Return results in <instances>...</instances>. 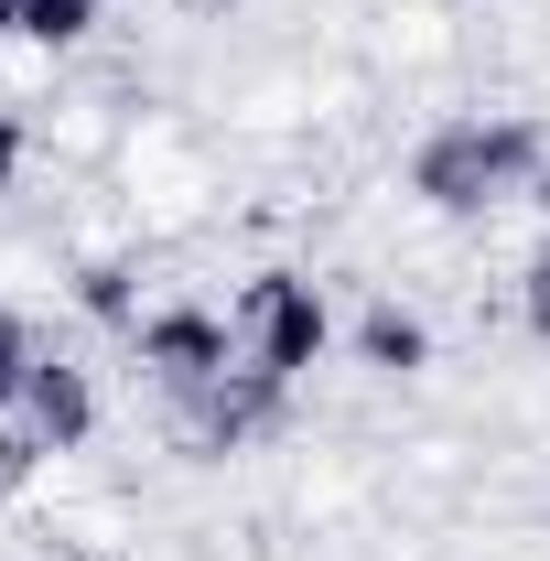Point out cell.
<instances>
[{"label": "cell", "mask_w": 550, "mask_h": 561, "mask_svg": "<svg viewBox=\"0 0 550 561\" xmlns=\"http://www.w3.org/2000/svg\"><path fill=\"white\" fill-rule=\"evenodd\" d=\"M550 173V130L529 108H485V119H443L411 151V195L432 216H496L507 195H529Z\"/></svg>", "instance_id": "cell-1"}, {"label": "cell", "mask_w": 550, "mask_h": 561, "mask_svg": "<svg viewBox=\"0 0 550 561\" xmlns=\"http://www.w3.org/2000/svg\"><path fill=\"white\" fill-rule=\"evenodd\" d=\"M238 346H249V367H271V378H313L324 346H335V313H324V291L302 271H260L238 291Z\"/></svg>", "instance_id": "cell-2"}, {"label": "cell", "mask_w": 550, "mask_h": 561, "mask_svg": "<svg viewBox=\"0 0 550 561\" xmlns=\"http://www.w3.org/2000/svg\"><path fill=\"white\" fill-rule=\"evenodd\" d=\"M130 356L151 389H173V400H195L206 378L238 367V313H206V302H151L130 324Z\"/></svg>", "instance_id": "cell-3"}, {"label": "cell", "mask_w": 550, "mask_h": 561, "mask_svg": "<svg viewBox=\"0 0 550 561\" xmlns=\"http://www.w3.org/2000/svg\"><path fill=\"white\" fill-rule=\"evenodd\" d=\"M280 400H291V378H271V367H227V378H206L184 411H195V454H249L260 432L280 421Z\"/></svg>", "instance_id": "cell-4"}, {"label": "cell", "mask_w": 550, "mask_h": 561, "mask_svg": "<svg viewBox=\"0 0 550 561\" xmlns=\"http://www.w3.org/2000/svg\"><path fill=\"white\" fill-rule=\"evenodd\" d=\"M11 421H22V432H33L44 454H76V443L98 432V378H87L76 356H33V378H22Z\"/></svg>", "instance_id": "cell-5"}, {"label": "cell", "mask_w": 550, "mask_h": 561, "mask_svg": "<svg viewBox=\"0 0 550 561\" xmlns=\"http://www.w3.org/2000/svg\"><path fill=\"white\" fill-rule=\"evenodd\" d=\"M345 346H356L367 378H421V367H432V324H421L411 302H367V313L345 324Z\"/></svg>", "instance_id": "cell-6"}, {"label": "cell", "mask_w": 550, "mask_h": 561, "mask_svg": "<svg viewBox=\"0 0 550 561\" xmlns=\"http://www.w3.org/2000/svg\"><path fill=\"white\" fill-rule=\"evenodd\" d=\"M76 313L108 324V335H130L140 324V271L130 260H87V271H76Z\"/></svg>", "instance_id": "cell-7"}, {"label": "cell", "mask_w": 550, "mask_h": 561, "mask_svg": "<svg viewBox=\"0 0 550 561\" xmlns=\"http://www.w3.org/2000/svg\"><path fill=\"white\" fill-rule=\"evenodd\" d=\"M11 22H22V44H44V55H66L98 33V0H11Z\"/></svg>", "instance_id": "cell-8"}, {"label": "cell", "mask_w": 550, "mask_h": 561, "mask_svg": "<svg viewBox=\"0 0 550 561\" xmlns=\"http://www.w3.org/2000/svg\"><path fill=\"white\" fill-rule=\"evenodd\" d=\"M518 324H529V335L550 346V238L529 249V271H518Z\"/></svg>", "instance_id": "cell-9"}, {"label": "cell", "mask_w": 550, "mask_h": 561, "mask_svg": "<svg viewBox=\"0 0 550 561\" xmlns=\"http://www.w3.org/2000/svg\"><path fill=\"white\" fill-rule=\"evenodd\" d=\"M22 378H33V335H22V313L0 302V411L22 400Z\"/></svg>", "instance_id": "cell-10"}, {"label": "cell", "mask_w": 550, "mask_h": 561, "mask_svg": "<svg viewBox=\"0 0 550 561\" xmlns=\"http://www.w3.org/2000/svg\"><path fill=\"white\" fill-rule=\"evenodd\" d=\"M33 465H44V443H33V432H22V421H0V486H22V476H33Z\"/></svg>", "instance_id": "cell-11"}, {"label": "cell", "mask_w": 550, "mask_h": 561, "mask_svg": "<svg viewBox=\"0 0 550 561\" xmlns=\"http://www.w3.org/2000/svg\"><path fill=\"white\" fill-rule=\"evenodd\" d=\"M22 151H33V130H22V119H11V108H0V195H11V184H22Z\"/></svg>", "instance_id": "cell-12"}, {"label": "cell", "mask_w": 550, "mask_h": 561, "mask_svg": "<svg viewBox=\"0 0 550 561\" xmlns=\"http://www.w3.org/2000/svg\"><path fill=\"white\" fill-rule=\"evenodd\" d=\"M173 11H238V0H173Z\"/></svg>", "instance_id": "cell-13"}, {"label": "cell", "mask_w": 550, "mask_h": 561, "mask_svg": "<svg viewBox=\"0 0 550 561\" xmlns=\"http://www.w3.org/2000/svg\"><path fill=\"white\" fill-rule=\"evenodd\" d=\"M529 206H540V216H550V173H540V184H529Z\"/></svg>", "instance_id": "cell-14"}, {"label": "cell", "mask_w": 550, "mask_h": 561, "mask_svg": "<svg viewBox=\"0 0 550 561\" xmlns=\"http://www.w3.org/2000/svg\"><path fill=\"white\" fill-rule=\"evenodd\" d=\"M11 33H22V22H11V0H0V44H11Z\"/></svg>", "instance_id": "cell-15"}]
</instances>
